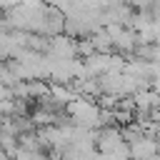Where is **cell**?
Listing matches in <instances>:
<instances>
[{
    "label": "cell",
    "mask_w": 160,
    "mask_h": 160,
    "mask_svg": "<svg viewBox=\"0 0 160 160\" xmlns=\"http://www.w3.org/2000/svg\"><path fill=\"white\" fill-rule=\"evenodd\" d=\"M48 160H58V158H55V155H50V158H48Z\"/></svg>",
    "instance_id": "obj_1"
}]
</instances>
